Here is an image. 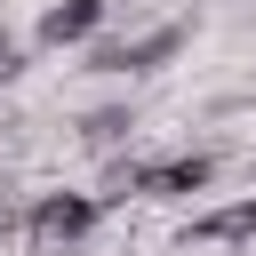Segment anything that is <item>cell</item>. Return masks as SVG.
<instances>
[{
    "label": "cell",
    "instance_id": "6da1fadb",
    "mask_svg": "<svg viewBox=\"0 0 256 256\" xmlns=\"http://www.w3.org/2000/svg\"><path fill=\"white\" fill-rule=\"evenodd\" d=\"M96 224H104L96 192H40V200L24 208V248H32V256H80Z\"/></svg>",
    "mask_w": 256,
    "mask_h": 256
},
{
    "label": "cell",
    "instance_id": "7a4b0ae2",
    "mask_svg": "<svg viewBox=\"0 0 256 256\" xmlns=\"http://www.w3.org/2000/svg\"><path fill=\"white\" fill-rule=\"evenodd\" d=\"M184 40H192V24H184V16H168V24H152V32H120V40H80V48H88V72L136 80V72H160L168 56H184Z\"/></svg>",
    "mask_w": 256,
    "mask_h": 256
},
{
    "label": "cell",
    "instance_id": "3957f363",
    "mask_svg": "<svg viewBox=\"0 0 256 256\" xmlns=\"http://www.w3.org/2000/svg\"><path fill=\"white\" fill-rule=\"evenodd\" d=\"M216 184V152H168V160H136V200H192Z\"/></svg>",
    "mask_w": 256,
    "mask_h": 256
},
{
    "label": "cell",
    "instance_id": "277c9868",
    "mask_svg": "<svg viewBox=\"0 0 256 256\" xmlns=\"http://www.w3.org/2000/svg\"><path fill=\"white\" fill-rule=\"evenodd\" d=\"M104 16H112V0H48L32 40H40V48H80V40L104 32Z\"/></svg>",
    "mask_w": 256,
    "mask_h": 256
},
{
    "label": "cell",
    "instance_id": "5b68a950",
    "mask_svg": "<svg viewBox=\"0 0 256 256\" xmlns=\"http://www.w3.org/2000/svg\"><path fill=\"white\" fill-rule=\"evenodd\" d=\"M248 248L256 240V200H224V208H200L192 224H184V248Z\"/></svg>",
    "mask_w": 256,
    "mask_h": 256
},
{
    "label": "cell",
    "instance_id": "8992f818",
    "mask_svg": "<svg viewBox=\"0 0 256 256\" xmlns=\"http://www.w3.org/2000/svg\"><path fill=\"white\" fill-rule=\"evenodd\" d=\"M128 128H136L128 104H96V112H80V144H88V152H120Z\"/></svg>",
    "mask_w": 256,
    "mask_h": 256
},
{
    "label": "cell",
    "instance_id": "52a82bcc",
    "mask_svg": "<svg viewBox=\"0 0 256 256\" xmlns=\"http://www.w3.org/2000/svg\"><path fill=\"white\" fill-rule=\"evenodd\" d=\"M16 72H24V48H16V32H0V88H8Z\"/></svg>",
    "mask_w": 256,
    "mask_h": 256
},
{
    "label": "cell",
    "instance_id": "ba28073f",
    "mask_svg": "<svg viewBox=\"0 0 256 256\" xmlns=\"http://www.w3.org/2000/svg\"><path fill=\"white\" fill-rule=\"evenodd\" d=\"M16 232H24V208H16V200H8V184H0V240H16Z\"/></svg>",
    "mask_w": 256,
    "mask_h": 256
}]
</instances>
